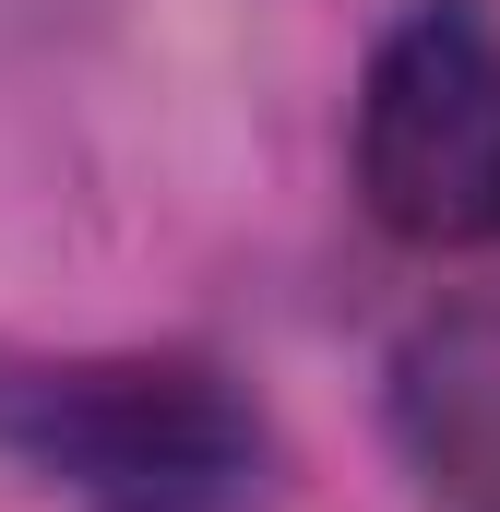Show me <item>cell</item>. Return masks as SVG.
Returning a JSON list of instances; mask_svg holds the SVG:
<instances>
[{"mask_svg": "<svg viewBox=\"0 0 500 512\" xmlns=\"http://www.w3.org/2000/svg\"><path fill=\"white\" fill-rule=\"evenodd\" d=\"M0 441L96 512H227L262 465L250 405L179 358L0 370Z\"/></svg>", "mask_w": 500, "mask_h": 512, "instance_id": "cell-1", "label": "cell"}, {"mask_svg": "<svg viewBox=\"0 0 500 512\" xmlns=\"http://www.w3.org/2000/svg\"><path fill=\"white\" fill-rule=\"evenodd\" d=\"M358 191L417 251L500 239V36L477 0H417L381 36L358 96Z\"/></svg>", "mask_w": 500, "mask_h": 512, "instance_id": "cell-2", "label": "cell"}]
</instances>
